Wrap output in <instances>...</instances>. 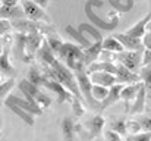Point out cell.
I'll list each match as a JSON object with an SVG mask.
<instances>
[{
    "instance_id": "1",
    "label": "cell",
    "mask_w": 151,
    "mask_h": 141,
    "mask_svg": "<svg viewBox=\"0 0 151 141\" xmlns=\"http://www.w3.org/2000/svg\"><path fill=\"white\" fill-rule=\"evenodd\" d=\"M59 59L69 66L73 72L87 69L85 62H84V47L81 44H73V43H63L62 51L59 54Z\"/></svg>"
},
{
    "instance_id": "2",
    "label": "cell",
    "mask_w": 151,
    "mask_h": 141,
    "mask_svg": "<svg viewBox=\"0 0 151 141\" xmlns=\"http://www.w3.org/2000/svg\"><path fill=\"white\" fill-rule=\"evenodd\" d=\"M76 80H78V85L79 90L82 93L84 101L87 106H90L93 110H101V101H99L94 95H93V81L90 78V74L87 69H81L75 72Z\"/></svg>"
},
{
    "instance_id": "3",
    "label": "cell",
    "mask_w": 151,
    "mask_h": 141,
    "mask_svg": "<svg viewBox=\"0 0 151 141\" xmlns=\"http://www.w3.org/2000/svg\"><path fill=\"white\" fill-rule=\"evenodd\" d=\"M103 0H87V3L84 4V12L87 15V18L91 21V24H94L97 28L104 30V31H113L117 24H119V16H113L111 19H103L100 18L96 12H94V7L101 3Z\"/></svg>"
},
{
    "instance_id": "4",
    "label": "cell",
    "mask_w": 151,
    "mask_h": 141,
    "mask_svg": "<svg viewBox=\"0 0 151 141\" xmlns=\"http://www.w3.org/2000/svg\"><path fill=\"white\" fill-rule=\"evenodd\" d=\"M13 28L16 31L29 34V33H38V34H51L56 33L53 24H46V22H40V21H32L28 18H21V19H13Z\"/></svg>"
},
{
    "instance_id": "5",
    "label": "cell",
    "mask_w": 151,
    "mask_h": 141,
    "mask_svg": "<svg viewBox=\"0 0 151 141\" xmlns=\"http://www.w3.org/2000/svg\"><path fill=\"white\" fill-rule=\"evenodd\" d=\"M18 88H19V91L24 94L25 97H32L43 109H47V107H50L51 106V98L47 95V94H44L41 90H40V87L38 85H35V84H32L29 80H21L19 81V84H18Z\"/></svg>"
},
{
    "instance_id": "6",
    "label": "cell",
    "mask_w": 151,
    "mask_h": 141,
    "mask_svg": "<svg viewBox=\"0 0 151 141\" xmlns=\"http://www.w3.org/2000/svg\"><path fill=\"white\" fill-rule=\"evenodd\" d=\"M144 50H123L116 53V62L125 65L134 72H138L142 65Z\"/></svg>"
},
{
    "instance_id": "7",
    "label": "cell",
    "mask_w": 151,
    "mask_h": 141,
    "mask_svg": "<svg viewBox=\"0 0 151 141\" xmlns=\"http://www.w3.org/2000/svg\"><path fill=\"white\" fill-rule=\"evenodd\" d=\"M21 4H22V7H24L25 15H27L28 19L51 24V19L49 18L46 9L43 6H40L35 0H21Z\"/></svg>"
},
{
    "instance_id": "8",
    "label": "cell",
    "mask_w": 151,
    "mask_h": 141,
    "mask_svg": "<svg viewBox=\"0 0 151 141\" xmlns=\"http://www.w3.org/2000/svg\"><path fill=\"white\" fill-rule=\"evenodd\" d=\"M43 87L50 90L57 95V103H72L73 98L76 95H73L70 90H68L60 81L57 80H51V78H46V81L43 82Z\"/></svg>"
},
{
    "instance_id": "9",
    "label": "cell",
    "mask_w": 151,
    "mask_h": 141,
    "mask_svg": "<svg viewBox=\"0 0 151 141\" xmlns=\"http://www.w3.org/2000/svg\"><path fill=\"white\" fill-rule=\"evenodd\" d=\"M15 40H13V48H12V53L16 59H19L21 62L24 63H28L31 62V56L28 54L27 51V34L25 33H21V31H16L13 34Z\"/></svg>"
},
{
    "instance_id": "10",
    "label": "cell",
    "mask_w": 151,
    "mask_h": 141,
    "mask_svg": "<svg viewBox=\"0 0 151 141\" xmlns=\"http://www.w3.org/2000/svg\"><path fill=\"white\" fill-rule=\"evenodd\" d=\"M114 37L123 44L125 50H145L144 40L139 38V37H135V35H131V34H126V33L114 34Z\"/></svg>"
},
{
    "instance_id": "11",
    "label": "cell",
    "mask_w": 151,
    "mask_h": 141,
    "mask_svg": "<svg viewBox=\"0 0 151 141\" xmlns=\"http://www.w3.org/2000/svg\"><path fill=\"white\" fill-rule=\"evenodd\" d=\"M88 74H90V78H91L93 84L111 87L116 82H119V80L114 74H110V72H106V71H93V72H88Z\"/></svg>"
},
{
    "instance_id": "12",
    "label": "cell",
    "mask_w": 151,
    "mask_h": 141,
    "mask_svg": "<svg viewBox=\"0 0 151 141\" xmlns=\"http://www.w3.org/2000/svg\"><path fill=\"white\" fill-rule=\"evenodd\" d=\"M116 77L119 80V82L122 84H134V82H141V77L139 72H134L129 68H126L125 65L117 62V72Z\"/></svg>"
},
{
    "instance_id": "13",
    "label": "cell",
    "mask_w": 151,
    "mask_h": 141,
    "mask_svg": "<svg viewBox=\"0 0 151 141\" xmlns=\"http://www.w3.org/2000/svg\"><path fill=\"white\" fill-rule=\"evenodd\" d=\"M145 109H147V91H145V85L142 82L139 91L137 94L135 100L132 101V104H131V107H129L128 112L131 115H141V113L145 112Z\"/></svg>"
},
{
    "instance_id": "14",
    "label": "cell",
    "mask_w": 151,
    "mask_h": 141,
    "mask_svg": "<svg viewBox=\"0 0 151 141\" xmlns=\"http://www.w3.org/2000/svg\"><path fill=\"white\" fill-rule=\"evenodd\" d=\"M3 103H15V104H18V106L24 107L25 110L31 112V113H32V115H35V116H38V115H41V113H43V109H41V107H38V106H35V104H32L27 97H25V98H21V97H18V95L9 94V95L4 98V101H3Z\"/></svg>"
},
{
    "instance_id": "15",
    "label": "cell",
    "mask_w": 151,
    "mask_h": 141,
    "mask_svg": "<svg viewBox=\"0 0 151 141\" xmlns=\"http://www.w3.org/2000/svg\"><path fill=\"white\" fill-rule=\"evenodd\" d=\"M141 85H142V81H141V82L129 84V85H126V87L122 88V91H120V100H123L125 109H126V110H129V107H131L132 101L135 100V97H137V94L139 91Z\"/></svg>"
},
{
    "instance_id": "16",
    "label": "cell",
    "mask_w": 151,
    "mask_h": 141,
    "mask_svg": "<svg viewBox=\"0 0 151 141\" xmlns=\"http://www.w3.org/2000/svg\"><path fill=\"white\" fill-rule=\"evenodd\" d=\"M104 125H106V119H104L101 115H96V116H93L90 121H87L84 127H85V128L88 129V132H90L88 138H96V137H99L101 132L104 131Z\"/></svg>"
},
{
    "instance_id": "17",
    "label": "cell",
    "mask_w": 151,
    "mask_h": 141,
    "mask_svg": "<svg viewBox=\"0 0 151 141\" xmlns=\"http://www.w3.org/2000/svg\"><path fill=\"white\" fill-rule=\"evenodd\" d=\"M101 51H103V41H94L90 47L84 48V62L87 68L100 59Z\"/></svg>"
},
{
    "instance_id": "18",
    "label": "cell",
    "mask_w": 151,
    "mask_h": 141,
    "mask_svg": "<svg viewBox=\"0 0 151 141\" xmlns=\"http://www.w3.org/2000/svg\"><path fill=\"white\" fill-rule=\"evenodd\" d=\"M0 15H1V18H6V19H21V18H27L22 4H21V6H19V4H13V6L1 4V7H0Z\"/></svg>"
},
{
    "instance_id": "19",
    "label": "cell",
    "mask_w": 151,
    "mask_h": 141,
    "mask_svg": "<svg viewBox=\"0 0 151 141\" xmlns=\"http://www.w3.org/2000/svg\"><path fill=\"white\" fill-rule=\"evenodd\" d=\"M138 72L147 91V110L151 112V65H142Z\"/></svg>"
},
{
    "instance_id": "20",
    "label": "cell",
    "mask_w": 151,
    "mask_h": 141,
    "mask_svg": "<svg viewBox=\"0 0 151 141\" xmlns=\"http://www.w3.org/2000/svg\"><path fill=\"white\" fill-rule=\"evenodd\" d=\"M44 34H38V33H29L27 34V51L31 57H34L38 51V48L41 47L44 41Z\"/></svg>"
},
{
    "instance_id": "21",
    "label": "cell",
    "mask_w": 151,
    "mask_h": 141,
    "mask_svg": "<svg viewBox=\"0 0 151 141\" xmlns=\"http://www.w3.org/2000/svg\"><path fill=\"white\" fill-rule=\"evenodd\" d=\"M122 88H123V84L122 82H116L114 85L110 87L107 97L101 101V110H104L106 107H109V106H111V104H114L116 101L120 100V91H122Z\"/></svg>"
},
{
    "instance_id": "22",
    "label": "cell",
    "mask_w": 151,
    "mask_h": 141,
    "mask_svg": "<svg viewBox=\"0 0 151 141\" xmlns=\"http://www.w3.org/2000/svg\"><path fill=\"white\" fill-rule=\"evenodd\" d=\"M150 22H151V12L145 18H142L141 21H138L134 27H131L129 30H126V34H131V35L144 38V35H145V33H147V27L150 25Z\"/></svg>"
},
{
    "instance_id": "23",
    "label": "cell",
    "mask_w": 151,
    "mask_h": 141,
    "mask_svg": "<svg viewBox=\"0 0 151 141\" xmlns=\"http://www.w3.org/2000/svg\"><path fill=\"white\" fill-rule=\"evenodd\" d=\"M3 104H4L6 107H9L15 115H18L27 125H29V127L34 125V122H35V121H34V116H35V115H32L31 112L25 110L24 107H21V106H18V104H15V103H3Z\"/></svg>"
},
{
    "instance_id": "24",
    "label": "cell",
    "mask_w": 151,
    "mask_h": 141,
    "mask_svg": "<svg viewBox=\"0 0 151 141\" xmlns=\"http://www.w3.org/2000/svg\"><path fill=\"white\" fill-rule=\"evenodd\" d=\"M0 71H1V75H4V77H15V75H16L15 68H13V66L10 65V62H9V48H7V47H3V48H1Z\"/></svg>"
},
{
    "instance_id": "25",
    "label": "cell",
    "mask_w": 151,
    "mask_h": 141,
    "mask_svg": "<svg viewBox=\"0 0 151 141\" xmlns=\"http://www.w3.org/2000/svg\"><path fill=\"white\" fill-rule=\"evenodd\" d=\"M60 128H62V134H63V138L65 140H73L75 138V132L79 131V125H75V122L70 119V118H65L60 124Z\"/></svg>"
},
{
    "instance_id": "26",
    "label": "cell",
    "mask_w": 151,
    "mask_h": 141,
    "mask_svg": "<svg viewBox=\"0 0 151 141\" xmlns=\"http://www.w3.org/2000/svg\"><path fill=\"white\" fill-rule=\"evenodd\" d=\"M46 78H47V77L44 75L43 69H41V68H37V66L29 68L28 75H27V80H29L32 84H35V85H38V87H43V82L46 81Z\"/></svg>"
},
{
    "instance_id": "27",
    "label": "cell",
    "mask_w": 151,
    "mask_h": 141,
    "mask_svg": "<svg viewBox=\"0 0 151 141\" xmlns=\"http://www.w3.org/2000/svg\"><path fill=\"white\" fill-rule=\"evenodd\" d=\"M109 128L114 129L116 132H119L122 137L128 135V129H126V121L122 116H111V119L109 121Z\"/></svg>"
},
{
    "instance_id": "28",
    "label": "cell",
    "mask_w": 151,
    "mask_h": 141,
    "mask_svg": "<svg viewBox=\"0 0 151 141\" xmlns=\"http://www.w3.org/2000/svg\"><path fill=\"white\" fill-rule=\"evenodd\" d=\"M66 33H68L72 38H75V40L78 41V44H81L84 48H87V47H90L93 44L90 40H87V37L84 35V33L79 31V28H73L72 25H68V27H66Z\"/></svg>"
},
{
    "instance_id": "29",
    "label": "cell",
    "mask_w": 151,
    "mask_h": 141,
    "mask_svg": "<svg viewBox=\"0 0 151 141\" xmlns=\"http://www.w3.org/2000/svg\"><path fill=\"white\" fill-rule=\"evenodd\" d=\"M103 48H104V50H109V51H113V53H119V51H123V50H125L123 44H122L114 35L107 37V38L103 40Z\"/></svg>"
},
{
    "instance_id": "30",
    "label": "cell",
    "mask_w": 151,
    "mask_h": 141,
    "mask_svg": "<svg viewBox=\"0 0 151 141\" xmlns=\"http://www.w3.org/2000/svg\"><path fill=\"white\" fill-rule=\"evenodd\" d=\"M46 40H47L49 46L51 47L53 53L59 57V54H60V51H62V47H63V41L60 40V37H59L56 33H51V34H47Z\"/></svg>"
},
{
    "instance_id": "31",
    "label": "cell",
    "mask_w": 151,
    "mask_h": 141,
    "mask_svg": "<svg viewBox=\"0 0 151 141\" xmlns=\"http://www.w3.org/2000/svg\"><path fill=\"white\" fill-rule=\"evenodd\" d=\"M107 1L117 12H129L134 7V1L135 0H107Z\"/></svg>"
},
{
    "instance_id": "32",
    "label": "cell",
    "mask_w": 151,
    "mask_h": 141,
    "mask_svg": "<svg viewBox=\"0 0 151 141\" xmlns=\"http://www.w3.org/2000/svg\"><path fill=\"white\" fill-rule=\"evenodd\" d=\"M79 31H82V33H88L93 38H94V41H103L104 38H103V35H101V33L99 31V28H96L94 25H91V24H79Z\"/></svg>"
},
{
    "instance_id": "33",
    "label": "cell",
    "mask_w": 151,
    "mask_h": 141,
    "mask_svg": "<svg viewBox=\"0 0 151 141\" xmlns=\"http://www.w3.org/2000/svg\"><path fill=\"white\" fill-rule=\"evenodd\" d=\"M109 90H110V87H104V85H100V84H93V95L99 101H103L107 97Z\"/></svg>"
},
{
    "instance_id": "34",
    "label": "cell",
    "mask_w": 151,
    "mask_h": 141,
    "mask_svg": "<svg viewBox=\"0 0 151 141\" xmlns=\"http://www.w3.org/2000/svg\"><path fill=\"white\" fill-rule=\"evenodd\" d=\"M15 87V78L10 77L9 80L3 81L1 85H0V94H1V101H4V98L9 95V91Z\"/></svg>"
},
{
    "instance_id": "35",
    "label": "cell",
    "mask_w": 151,
    "mask_h": 141,
    "mask_svg": "<svg viewBox=\"0 0 151 141\" xmlns=\"http://www.w3.org/2000/svg\"><path fill=\"white\" fill-rule=\"evenodd\" d=\"M82 104H84V101L82 100H79L78 97H75L73 98V101L70 103V106H72V110L75 112V116H82L84 113H85V109L82 107Z\"/></svg>"
},
{
    "instance_id": "36",
    "label": "cell",
    "mask_w": 151,
    "mask_h": 141,
    "mask_svg": "<svg viewBox=\"0 0 151 141\" xmlns=\"http://www.w3.org/2000/svg\"><path fill=\"white\" fill-rule=\"evenodd\" d=\"M129 140L134 141H150L151 140V131H144V132H137V134H132V135H128Z\"/></svg>"
},
{
    "instance_id": "37",
    "label": "cell",
    "mask_w": 151,
    "mask_h": 141,
    "mask_svg": "<svg viewBox=\"0 0 151 141\" xmlns=\"http://www.w3.org/2000/svg\"><path fill=\"white\" fill-rule=\"evenodd\" d=\"M12 30H15V28H13V24H12L9 19L1 18V21H0V34H1V35H3V34H9Z\"/></svg>"
},
{
    "instance_id": "38",
    "label": "cell",
    "mask_w": 151,
    "mask_h": 141,
    "mask_svg": "<svg viewBox=\"0 0 151 141\" xmlns=\"http://www.w3.org/2000/svg\"><path fill=\"white\" fill-rule=\"evenodd\" d=\"M126 129H128V134H131V135L142 131V128H141L138 121H126Z\"/></svg>"
},
{
    "instance_id": "39",
    "label": "cell",
    "mask_w": 151,
    "mask_h": 141,
    "mask_svg": "<svg viewBox=\"0 0 151 141\" xmlns=\"http://www.w3.org/2000/svg\"><path fill=\"white\" fill-rule=\"evenodd\" d=\"M104 138H106V140H116L117 141V140H122L123 137H122L119 132H116L114 129H110V128H109V129H104Z\"/></svg>"
},
{
    "instance_id": "40",
    "label": "cell",
    "mask_w": 151,
    "mask_h": 141,
    "mask_svg": "<svg viewBox=\"0 0 151 141\" xmlns=\"http://www.w3.org/2000/svg\"><path fill=\"white\" fill-rule=\"evenodd\" d=\"M137 121L139 122L142 131H151V118H148V116H141Z\"/></svg>"
},
{
    "instance_id": "41",
    "label": "cell",
    "mask_w": 151,
    "mask_h": 141,
    "mask_svg": "<svg viewBox=\"0 0 151 141\" xmlns=\"http://www.w3.org/2000/svg\"><path fill=\"white\" fill-rule=\"evenodd\" d=\"M142 65H151V48H145V50H144Z\"/></svg>"
},
{
    "instance_id": "42",
    "label": "cell",
    "mask_w": 151,
    "mask_h": 141,
    "mask_svg": "<svg viewBox=\"0 0 151 141\" xmlns=\"http://www.w3.org/2000/svg\"><path fill=\"white\" fill-rule=\"evenodd\" d=\"M144 46H145V48H151V28L148 33H145V35H144Z\"/></svg>"
},
{
    "instance_id": "43",
    "label": "cell",
    "mask_w": 151,
    "mask_h": 141,
    "mask_svg": "<svg viewBox=\"0 0 151 141\" xmlns=\"http://www.w3.org/2000/svg\"><path fill=\"white\" fill-rule=\"evenodd\" d=\"M21 0H1V4H7V6H13V4H18Z\"/></svg>"
},
{
    "instance_id": "44",
    "label": "cell",
    "mask_w": 151,
    "mask_h": 141,
    "mask_svg": "<svg viewBox=\"0 0 151 141\" xmlns=\"http://www.w3.org/2000/svg\"><path fill=\"white\" fill-rule=\"evenodd\" d=\"M35 1H37L40 6H43V7L46 9V7L49 6V1H50V0H35Z\"/></svg>"
},
{
    "instance_id": "45",
    "label": "cell",
    "mask_w": 151,
    "mask_h": 141,
    "mask_svg": "<svg viewBox=\"0 0 151 141\" xmlns=\"http://www.w3.org/2000/svg\"><path fill=\"white\" fill-rule=\"evenodd\" d=\"M150 1H151V0H150Z\"/></svg>"
}]
</instances>
